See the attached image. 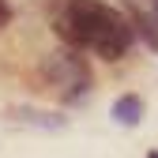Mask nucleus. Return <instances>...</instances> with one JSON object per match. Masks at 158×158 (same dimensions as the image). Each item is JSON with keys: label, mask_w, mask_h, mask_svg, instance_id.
<instances>
[{"label": "nucleus", "mask_w": 158, "mask_h": 158, "mask_svg": "<svg viewBox=\"0 0 158 158\" xmlns=\"http://www.w3.org/2000/svg\"><path fill=\"white\" fill-rule=\"evenodd\" d=\"M56 27H60V34L72 45L90 49L102 60H121L135 38L132 19H124L117 8L102 4V0H68Z\"/></svg>", "instance_id": "nucleus-1"}, {"label": "nucleus", "mask_w": 158, "mask_h": 158, "mask_svg": "<svg viewBox=\"0 0 158 158\" xmlns=\"http://www.w3.org/2000/svg\"><path fill=\"white\" fill-rule=\"evenodd\" d=\"M42 75L49 79V87H56L68 102H79L90 90V68L83 56L75 53H53L49 60L42 64Z\"/></svg>", "instance_id": "nucleus-2"}, {"label": "nucleus", "mask_w": 158, "mask_h": 158, "mask_svg": "<svg viewBox=\"0 0 158 158\" xmlns=\"http://www.w3.org/2000/svg\"><path fill=\"white\" fill-rule=\"evenodd\" d=\"M109 113H113V121H117V124L135 128V124L143 121V98H139V94H121V98L113 102Z\"/></svg>", "instance_id": "nucleus-3"}, {"label": "nucleus", "mask_w": 158, "mask_h": 158, "mask_svg": "<svg viewBox=\"0 0 158 158\" xmlns=\"http://www.w3.org/2000/svg\"><path fill=\"white\" fill-rule=\"evenodd\" d=\"M132 27L143 34V42H147L151 49H158V19H154V15H143V11H135V15H132Z\"/></svg>", "instance_id": "nucleus-4"}, {"label": "nucleus", "mask_w": 158, "mask_h": 158, "mask_svg": "<svg viewBox=\"0 0 158 158\" xmlns=\"http://www.w3.org/2000/svg\"><path fill=\"white\" fill-rule=\"evenodd\" d=\"M19 121H27V124H42V128H64V117L38 113V109H19Z\"/></svg>", "instance_id": "nucleus-5"}, {"label": "nucleus", "mask_w": 158, "mask_h": 158, "mask_svg": "<svg viewBox=\"0 0 158 158\" xmlns=\"http://www.w3.org/2000/svg\"><path fill=\"white\" fill-rule=\"evenodd\" d=\"M11 15H15L11 4H8V0H0V27H8V23H11Z\"/></svg>", "instance_id": "nucleus-6"}, {"label": "nucleus", "mask_w": 158, "mask_h": 158, "mask_svg": "<svg viewBox=\"0 0 158 158\" xmlns=\"http://www.w3.org/2000/svg\"><path fill=\"white\" fill-rule=\"evenodd\" d=\"M147 158H158V151H151V154H147Z\"/></svg>", "instance_id": "nucleus-7"}, {"label": "nucleus", "mask_w": 158, "mask_h": 158, "mask_svg": "<svg viewBox=\"0 0 158 158\" xmlns=\"http://www.w3.org/2000/svg\"><path fill=\"white\" fill-rule=\"evenodd\" d=\"M151 4H154V11H158V0H151Z\"/></svg>", "instance_id": "nucleus-8"}]
</instances>
